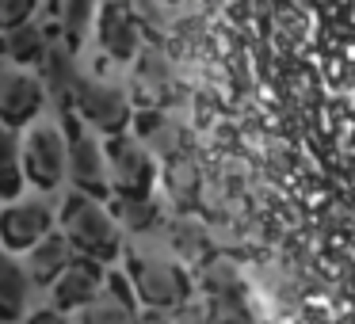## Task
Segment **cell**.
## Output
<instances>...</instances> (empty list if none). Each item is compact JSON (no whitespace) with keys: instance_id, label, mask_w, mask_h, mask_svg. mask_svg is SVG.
I'll return each instance as SVG.
<instances>
[{"instance_id":"9a60e30c","label":"cell","mask_w":355,"mask_h":324,"mask_svg":"<svg viewBox=\"0 0 355 324\" xmlns=\"http://www.w3.org/2000/svg\"><path fill=\"white\" fill-rule=\"evenodd\" d=\"M27 187L24 164H19V130L0 123V202L19 199Z\"/></svg>"},{"instance_id":"8992f818","label":"cell","mask_w":355,"mask_h":324,"mask_svg":"<svg viewBox=\"0 0 355 324\" xmlns=\"http://www.w3.org/2000/svg\"><path fill=\"white\" fill-rule=\"evenodd\" d=\"M54 225H58V210H50L42 199H12L0 210V248L12 255H24Z\"/></svg>"},{"instance_id":"4fadbf2b","label":"cell","mask_w":355,"mask_h":324,"mask_svg":"<svg viewBox=\"0 0 355 324\" xmlns=\"http://www.w3.org/2000/svg\"><path fill=\"white\" fill-rule=\"evenodd\" d=\"M50 39L39 24H19V27H8V31H0V54L4 62H16V65H39L42 54H46Z\"/></svg>"},{"instance_id":"e0dca14e","label":"cell","mask_w":355,"mask_h":324,"mask_svg":"<svg viewBox=\"0 0 355 324\" xmlns=\"http://www.w3.org/2000/svg\"><path fill=\"white\" fill-rule=\"evenodd\" d=\"M62 12V35H65V46L77 50L80 39H85L88 24L96 19V0H62L58 4Z\"/></svg>"},{"instance_id":"5bb4252c","label":"cell","mask_w":355,"mask_h":324,"mask_svg":"<svg viewBox=\"0 0 355 324\" xmlns=\"http://www.w3.org/2000/svg\"><path fill=\"white\" fill-rule=\"evenodd\" d=\"M27 294H31V282L24 275V263L16 260L12 252L0 248V313L16 324V316L24 313L27 305Z\"/></svg>"},{"instance_id":"2e32d148","label":"cell","mask_w":355,"mask_h":324,"mask_svg":"<svg viewBox=\"0 0 355 324\" xmlns=\"http://www.w3.org/2000/svg\"><path fill=\"white\" fill-rule=\"evenodd\" d=\"M130 321H134V305L107 290H100L88 305L77 309V324H130Z\"/></svg>"},{"instance_id":"9c48e42d","label":"cell","mask_w":355,"mask_h":324,"mask_svg":"<svg viewBox=\"0 0 355 324\" xmlns=\"http://www.w3.org/2000/svg\"><path fill=\"white\" fill-rule=\"evenodd\" d=\"M130 286H134V298H141L149 309H176L184 301V275H180L172 263L161 260H134L130 263Z\"/></svg>"},{"instance_id":"30bf717a","label":"cell","mask_w":355,"mask_h":324,"mask_svg":"<svg viewBox=\"0 0 355 324\" xmlns=\"http://www.w3.org/2000/svg\"><path fill=\"white\" fill-rule=\"evenodd\" d=\"M96 31H100V46L115 62H130L141 46V27L138 16L130 12L126 0H107L96 8Z\"/></svg>"},{"instance_id":"6da1fadb","label":"cell","mask_w":355,"mask_h":324,"mask_svg":"<svg viewBox=\"0 0 355 324\" xmlns=\"http://www.w3.org/2000/svg\"><path fill=\"white\" fill-rule=\"evenodd\" d=\"M58 229L73 244L77 255H88L96 263H115L123 255V229L111 217L107 199H96L73 187L58 210Z\"/></svg>"},{"instance_id":"277c9868","label":"cell","mask_w":355,"mask_h":324,"mask_svg":"<svg viewBox=\"0 0 355 324\" xmlns=\"http://www.w3.org/2000/svg\"><path fill=\"white\" fill-rule=\"evenodd\" d=\"M80 123H88L96 134H123L130 126V100L119 92L115 84H103V80H92L85 73H77L69 92V107Z\"/></svg>"},{"instance_id":"ffe728a7","label":"cell","mask_w":355,"mask_h":324,"mask_svg":"<svg viewBox=\"0 0 355 324\" xmlns=\"http://www.w3.org/2000/svg\"><path fill=\"white\" fill-rule=\"evenodd\" d=\"M130 324H168V321H164V316L153 309V313H146V316H138V313H134V321H130Z\"/></svg>"},{"instance_id":"7a4b0ae2","label":"cell","mask_w":355,"mask_h":324,"mask_svg":"<svg viewBox=\"0 0 355 324\" xmlns=\"http://www.w3.org/2000/svg\"><path fill=\"white\" fill-rule=\"evenodd\" d=\"M65 156H69V141H65L62 123H35L31 130L19 138V164L31 187L39 191H54L65 179Z\"/></svg>"},{"instance_id":"3957f363","label":"cell","mask_w":355,"mask_h":324,"mask_svg":"<svg viewBox=\"0 0 355 324\" xmlns=\"http://www.w3.org/2000/svg\"><path fill=\"white\" fill-rule=\"evenodd\" d=\"M62 130H65V141H69L65 176L73 179V187H77V191H85V195H96V199H111L103 141L96 138V134H88L73 111H62Z\"/></svg>"},{"instance_id":"ac0fdd59","label":"cell","mask_w":355,"mask_h":324,"mask_svg":"<svg viewBox=\"0 0 355 324\" xmlns=\"http://www.w3.org/2000/svg\"><path fill=\"white\" fill-rule=\"evenodd\" d=\"M42 0H0V31H8V27H19L35 16Z\"/></svg>"},{"instance_id":"ba28073f","label":"cell","mask_w":355,"mask_h":324,"mask_svg":"<svg viewBox=\"0 0 355 324\" xmlns=\"http://www.w3.org/2000/svg\"><path fill=\"white\" fill-rule=\"evenodd\" d=\"M103 278H107V263H96L88 255H73L69 267L50 282V305L62 309V313H77L80 305H88L103 290Z\"/></svg>"},{"instance_id":"5b68a950","label":"cell","mask_w":355,"mask_h":324,"mask_svg":"<svg viewBox=\"0 0 355 324\" xmlns=\"http://www.w3.org/2000/svg\"><path fill=\"white\" fill-rule=\"evenodd\" d=\"M103 156H107V183L111 195H149L153 187V161L138 145V138L130 134H107L103 141Z\"/></svg>"},{"instance_id":"603a6c76","label":"cell","mask_w":355,"mask_h":324,"mask_svg":"<svg viewBox=\"0 0 355 324\" xmlns=\"http://www.w3.org/2000/svg\"><path fill=\"white\" fill-rule=\"evenodd\" d=\"M0 324H12V321H8V316H4V313H0Z\"/></svg>"},{"instance_id":"52a82bcc","label":"cell","mask_w":355,"mask_h":324,"mask_svg":"<svg viewBox=\"0 0 355 324\" xmlns=\"http://www.w3.org/2000/svg\"><path fill=\"white\" fill-rule=\"evenodd\" d=\"M42 107H46V88H42L39 73H4V80H0V123L12 126V130H24L42 115Z\"/></svg>"},{"instance_id":"8fae6325","label":"cell","mask_w":355,"mask_h":324,"mask_svg":"<svg viewBox=\"0 0 355 324\" xmlns=\"http://www.w3.org/2000/svg\"><path fill=\"white\" fill-rule=\"evenodd\" d=\"M73 255H77V252H73V244L65 240V233L62 229H50L46 237L35 240V244L24 252V275H27V282H31V286H50L65 267H69Z\"/></svg>"},{"instance_id":"7c38bea8","label":"cell","mask_w":355,"mask_h":324,"mask_svg":"<svg viewBox=\"0 0 355 324\" xmlns=\"http://www.w3.org/2000/svg\"><path fill=\"white\" fill-rule=\"evenodd\" d=\"M39 80H42V88H46V100H54L58 111H65L69 107L73 80H77V50L50 39L46 54H42V62H39Z\"/></svg>"},{"instance_id":"d6986e66","label":"cell","mask_w":355,"mask_h":324,"mask_svg":"<svg viewBox=\"0 0 355 324\" xmlns=\"http://www.w3.org/2000/svg\"><path fill=\"white\" fill-rule=\"evenodd\" d=\"M24 324H69V313H62V309L46 305V309H35V313L27 316Z\"/></svg>"},{"instance_id":"44dd1931","label":"cell","mask_w":355,"mask_h":324,"mask_svg":"<svg viewBox=\"0 0 355 324\" xmlns=\"http://www.w3.org/2000/svg\"><path fill=\"white\" fill-rule=\"evenodd\" d=\"M4 73H8V62H4V54H0V80H4Z\"/></svg>"},{"instance_id":"7402d4cb","label":"cell","mask_w":355,"mask_h":324,"mask_svg":"<svg viewBox=\"0 0 355 324\" xmlns=\"http://www.w3.org/2000/svg\"><path fill=\"white\" fill-rule=\"evenodd\" d=\"M46 4H50V8H58V4H62V0H46Z\"/></svg>"}]
</instances>
